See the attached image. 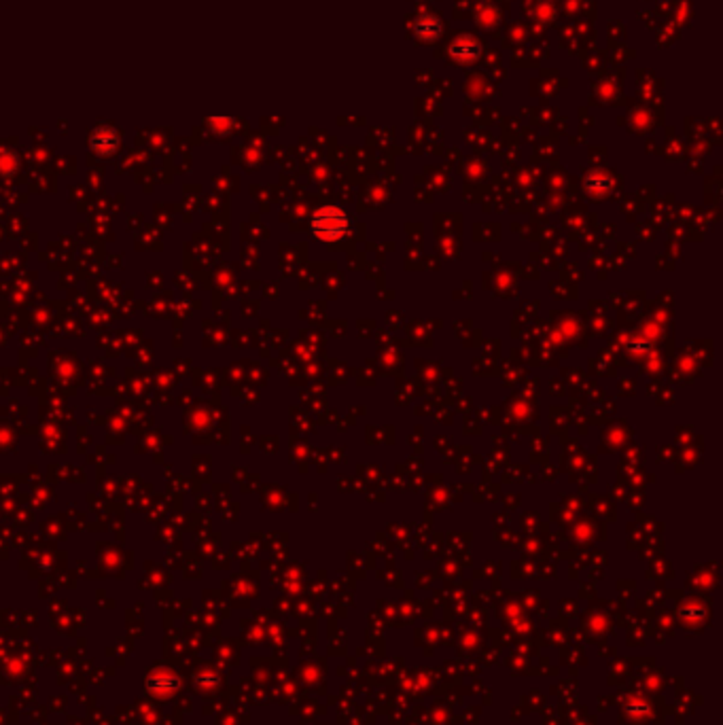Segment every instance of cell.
<instances>
[{
	"instance_id": "1",
	"label": "cell",
	"mask_w": 723,
	"mask_h": 725,
	"mask_svg": "<svg viewBox=\"0 0 723 725\" xmlns=\"http://www.w3.org/2000/svg\"><path fill=\"white\" fill-rule=\"evenodd\" d=\"M348 231V217L344 210L327 206L312 217V234L325 242L339 240Z\"/></svg>"
},
{
	"instance_id": "2",
	"label": "cell",
	"mask_w": 723,
	"mask_h": 725,
	"mask_svg": "<svg viewBox=\"0 0 723 725\" xmlns=\"http://www.w3.org/2000/svg\"><path fill=\"white\" fill-rule=\"evenodd\" d=\"M450 55L454 57V60H458L460 64H467V62H473L477 60L479 55V43L471 37H460L452 43L450 47Z\"/></svg>"
},
{
	"instance_id": "3",
	"label": "cell",
	"mask_w": 723,
	"mask_h": 725,
	"mask_svg": "<svg viewBox=\"0 0 723 725\" xmlns=\"http://www.w3.org/2000/svg\"><path fill=\"white\" fill-rule=\"evenodd\" d=\"M439 30H442L439 21L435 17H430V15H424V17H420L416 21V34L420 39H437Z\"/></svg>"
}]
</instances>
